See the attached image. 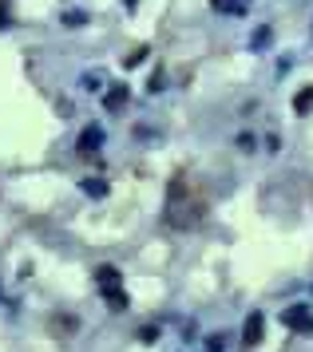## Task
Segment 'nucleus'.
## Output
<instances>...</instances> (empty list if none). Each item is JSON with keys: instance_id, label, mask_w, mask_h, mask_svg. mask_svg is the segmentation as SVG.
<instances>
[{"instance_id": "0eeeda50", "label": "nucleus", "mask_w": 313, "mask_h": 352, "mask_svg": "<svg viewBox=\"0 0 313 352\" xmlns=\"http://www.w3.org/2000/svg\"><path fill=\"white\" fill-rule=\"evenodd\" d=\"M79 190L88 194V198H103V194H108V182H103V178H83Z\"/></svg>"}, {"instance_id": "f03ea898", "label": "nucleus", "mask_w": 313, "mask_h": 352, "mask_svg": "<svg viewBox=\"0 0 313 352\" xmlns=\"http://www.w3.org/2000/svg\"><path fill=\"white\" fill-rule=\"evenodd\" d=\"M95 285H99V293H103V301L119 313V309H127V293H123V277H119V270L115 265H99V273H95Z\"/></svg>"}, {"instance_id": "6e6552de", "label": "nucleus", "mask_w": 313, "mask_h": 352, "mask_svg": "<svg viewBox=\"0 0 313 352\" xmlns=\"http://www.w3.org/2000/svg\"><path fill=\"white\" fill-rule=\"evenodd\" d=\"M127 96H131L127 87H111V91H108V111H119V107L127 103Z\"/></svg>"}, {"instance_id": "ddd939ff", "label": "nucleus", "mask_w": 313, "mask_h": 352, "mask_svg": "<svg viewBox=\"0 0 313 352\" xmlns=\"http://www.w3.org/2000/svg\"><path fill=\"white\" fill-rule=\"evenodd\" d=\"M310 107H313V87H305V91H301V99H298V111L305 115Z\"/></svg>"}, {"instance_id": "1a4fd4ad", "label": "nucleus", "mask_w": 313, "mask_h": 352, "mask_svg": "<svg viewBox=\"0 0 313 352\" xmlns=\"http://www.w3.org/2000/svg\"><path fill=\"white\" fill-rule=\"evenodd\" d=\"M210 8H214V12H246L242 0H210Z\"/></svg>"}, {"instance_id": "20e7f679", "label": "nucleus", "mask_w": 313, "mask_h": 352, "mask_svg": "<svg viewBox=\"0 0 313 352\" xmlns=\"http://www.w3.org/2000/svg\"><path fill=\"white\" fill-rule=\"evenodd\" d=\"M103 139H108V135H103V127H99V123H92V127H83V131H79L76 151H79V155H95V151L103 146Z\"/></svg>"}, {"instance_id": "423d86ee", "label": "nucleus", "mask_w": 313, "mask_h": 352, "mask_svg": "<svg viewBox=\"0 0 313 352\" xmlns=\"http://www.w3.org/2000/svg\"><path fill=\"white\" fill-rule=\"evenodd\" d=\"M270 44H274V28H266V24H262V28L250 36V48H254V52H266Z\"/></svg>"}, {"instance_id": "39448f33", "label": "nucleus", "mask_w": 313, "mask_h": 352, "mask_svg": "<svg viewBox=\"0 0 313 352\" xmlns=\"http://www.w3.org/2000/svg\"><path fill=\"white\" fill-rule=\"evenodd\" d=\"M262 333H266V317L254 309L250 317H246V324H242V344H246V349H254V344L262 340Z\"/></svg>"}, {"instance_id": "f257e3e1", "label": "nucleus", "mask_w": 313, "mask_h": 352, "mask_svg": "<svg viewBox=\"0 0 313 352\" xmlns=\"http://www.w3.org/2000/svg\"><path fill=\"white\" fill-rule=\"evenodd\" d=\"M163 218L171 230H190L194 218H199V210H194V198L183 182H171V190H167V202H163Z\"/></svg>"}, {"instance_id": "f8f14e48", "label": "nucleus", "mask_w": 313, "mask_h": 352, "mask_svg": "<svg viewBox=\"0 0 313 352\" xmlns=\"http://www.w3.org/2000/svg\"><path fill=\"white\" fill-rule=\"evenodd\" d=\"M163 87H167V76H163V72H155V76H151V83H147V91L155 96V91H163Z\"/></svg>"}, {"instance_id": "9d476101", "label": "nucleus", "mask_w": 313, "mask_h": 352, "mask_svg": "<svg viewBox=\"0 0 313 352\" xmlns=\"http://www.w3.org/2000/svg\"><path fill=\"white\" fill-rule=\"evenodd\" d=\"M222 344H226V336H222V333H210V336H206V349H203V352H222Z\"/></svg>"}, {"instance_id": "4468645a", "label": "nucleus", "mask_w": 313, "mask_h": 352, "mask_svg": "<svg viewBox=\"0 0 313 352\" xmlns=\"http://www.w3.org/2000/svg\"><path fill=\"white\" fill-rule=\"evenodd\" d=\"M83 87H103V76H99V72H88V76H83Z\"/></svg>"}, {"instance_id": "2eb2a0df", "label": "nucleus", "mask_w": 313, "mask_h": 352, "mask_svg": "<svg viewBox=\"0 0 313 352\" xmlns=\"http://www.w3.org/2000/svg\"><path fill=\"white\" fill-rule=\"evenodd\" d=\"M135 4H139V0H123V8H127V12H135Z\"/></svg>"}, {"instance_id": "9b49d317", "label": "nucleus", "mask_w": 313, "mask_h": 352, "mask_svg": "<svg viewBox=\"0 0 313 352\" xmlns=\"http://www.w3.org/2000/svg\"><path fill=\"white\" fill-rule=\"evenodd\" d=\"M63 24H68V28H79V24H88V16H83V12H63Z\"/></svg>"}, {"instance_id": "7ed1b4c3", "label": "nucleus", "mask_w": 313, "mask_h": 352, "mask_svg": "<svg viewBox=\"0 0 313 352\" xmlns=\"http://www.w3.org/2000/svg\"><path fill=\"white\" fill-rule=\"evenodd\" d=\"M282 324L290 329V333L313 336V313H310V305H290V309L282 313Z\"/></svg>"}]
</instances>
